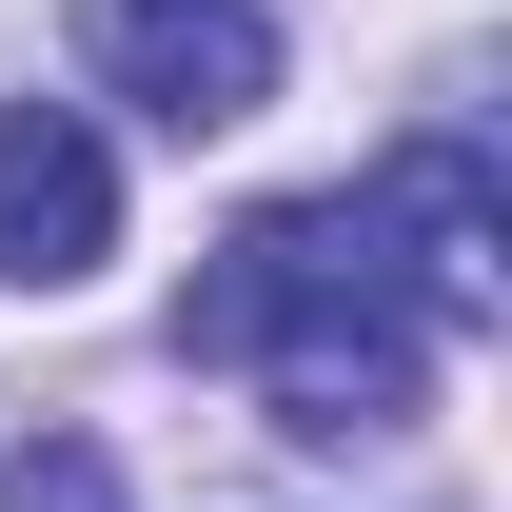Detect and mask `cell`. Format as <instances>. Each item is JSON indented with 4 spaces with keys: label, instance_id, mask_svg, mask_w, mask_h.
<instances>
[{
    "label": "cell",
    "instance_id": "obj_1",
    "mask_svg": "<svg viewBox=\"0 0 512 512\" xmlns=\"http://www.w3.org/2000/svg\"><path fill=\"white\" fill-rule=\"evenodd\" d=\"M178 355H256L296 434H414V375H434V335L375 296V256H355V197H276L217 237V276L178 296Z\"/></svg>",
    "mask_w": 512,
    "mask_h": 512
},
{
    "label": "cell",
    "instance_id": "obj_2",
    "mask_svg": "<svg viewBox=\"0 0 512 512\" xmlns=\"http://www.w3.org/2000/svg\"><path fill=\"white\" fill-rule=\"evenodd\" d=\"M355 256H375V296L414 335H493L512 316V197H493V158H473V138H394L375 197H355Z\"/></svg>",
    "mask_w": 512,
    "mask_h": 512
},
{
    "label": "cell",
    "instance_id": "obj_3",
    "mask_svg": "<svg viewBox=\"0 0 512 512\" xmlns=\"http://www.w3.org/2000/svg\"><path fill=\"white\" fill-rule=\"evenodd\" d=\"M99 99H138L158 138H237L276 99V0H79Z\"/></svg>",
    "mask_w": 512,
    "mask_h": 512
},
{
    "label": "cell",
    "instance_id": "obj_4",
    "mask_svg": "<svg viewBox=\"0 0 512 512\" xmlns=\"http://www.w3.org/2000/svg\"><path fill=\"white\" fill-rule=\"evenodd\" d=\"M119 256V138L79 99H0V296H79Z\"/></svg>",
    "mask_w": 512,
    "mask_h": 512
},
{
    "label": "cell",
    "instance_id": "obj_5",
    "mask_svg": "<svg viewBox=\"0 0 512 512\" xmlns=\"http://www.w3.org/2000/svg\"><path fill=\"white\" fill-rule=\"evenodd\" d=\"M0 512H138V493H119V453H99V434H40L20 473H0Z\"/></svg>",
    "mask_w": 512,
    "mask_h": 512
}]
</instances>
